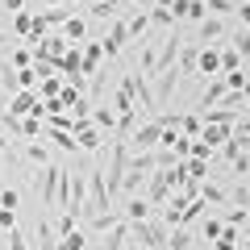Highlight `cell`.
I'll list each match as a JSON object with an SVG mask.
<instances>
[{
    "instance_id": "4",
    "label": "cell",
    "mask_w": 250,
    "mask_h": 250,
    "mask_svg": "<svg viewBox=\"0 0 250 250\" xmlns=\"http://www.w3.org/2000/svg\"><path fill=\"white\" fill-rule=\"evenodd\" d=\"M229 21L225 17H205L196 25V42H205V46H225V38H229Z\"/></svg>"
},
{
    "instance_id": "6",
    "label": "cell",
    "mask_w": 250,
    "mask_h": 250,
    "mask_svg": "<svg viewBox=\"0 0 250 250\" xmlns=\"http://www.w3.org/2000/svg\"><path fill=\"white\" fill-rule=\"evenodd\" d=\"M125 42H129V34H125V13H121V17H113V29L100 38V50H104V59H117V54L125 50Z\"/></svg>"
},
{
    "instance_id": "34",
    "label": "cell",
    "mask_w": 250,
    "mask_h": 250,
    "mask_svg": "<svg viewBox=\"0 0 250 250\" xmlns=\"http://www.w3.org/2000/svg\"><path fill=\"white\" fill-rule=\"evenodd\" d=\"M125 4H134V9H150V0H125Z\"/></svg>"
},
{
    "instance_id": "33",
    "label": "cell",
    "mask_w": 250,
    "mask_h": 250,
    "mask_svg": "<svg viewBox=\"0 0 250 250\" xmlns=\"http://www.w3.org/2000/svg\"><path fill=\"white\" fill-rule=\"evenodd\" d=\"M175 0H150V9H171Z\"/></svg>"
},
{
    "instance_id": "27",
    "label": "cell",
    "mask_w": 250,
    "mask_h": 250,
    "mask_svg": "<svg viewBox=\"0 0 250 250\" xmlns=\"http://www.w3.org/2000/svg\"><path fill=\"white\" fill-rule=\"evenodd\" d=\"M17 205H21V192H17V188H9V184H4V188H0V208H9V213H17Z\"/></svg>"
},
{
    "instance_id": "35",
    "label": "cell",
    "mask_w": 250,
    "mask_h": 250,
    "mask_svg": "<svg viewBox=\"0 0 250 250\" xmlns=\"http://www.w3.org/2000/svg\"><path fill=\"white\" fill-rule=\"evenodd\" d=\"M42 4H50V9H59V4H67V0H42Z\"/></svg>"
},
{
    "instance_id": "3",
    "label": "cell",
    "mask_w": 250,
    "mask_h": 250,
    "mask_svg": "<svg viewBox=\"0 0 250 250\" xmlns=\"http://www.w3.org/2000/svg\"><path fill=\"white\" fill-rule=\"evenodd\" d=\"M159 142H163V125L154 121V117H146L134 134L125 138V146H129V150H138V154H154V150H159Z\"/></svg>"
},
{
    "instance_id": "8",
    "label": "cell",
    "mask_w": 250,
    "mask_h": 250,
    "mask_svg": "<svg viewBox=\"0 0 250 250\" xmlns=\"http://www.w3.org/2000/svg\"><path fill=\"white\" fill-rule=\"evenodd\" d=\"M117 217H121V221H129V225H138V221H150V217H154V205H150L146 196H129V205H125Z\"/></svg>"
},
{
    "instance_id": "29",
    "label": "cell",
    "mask_w": 250,
    "mask_h": 250,
    "mask_svg": "<svg viewBox=\"0 0 250 250\" xmlns=\"http://www.w3.org/2000/svg\"><path fill=\"white\" fill-rule=\"evenodd\" d=\"M233 175H250V159H246V154L233 159Z\"/></svg>"
},
{
    "instance_id": "36",
    "label": "cell",
    "mask_w": 250,
    "mask_h": 250,
    "mask_svg": "<svg viewBox=\"0 0 250 250\" xmlns=\"http://www.w3.org/2000/svg\"><path fill=\"white\" fill-rule=\"evenodd\" d=\"M0 42H4V29H0Z\"/></svg>"
},
{
    "instance_id": "2",
    "label": "cell",
    "mask_w": 250,
    "mask_h": 250,
    "mask_svg": "<svg viewBox=\"0 0 250 250\" xmlns=\"http://www.w3.org/2000/svg\"><path fill=\"white\" fill-rule=\"evenodd\" d=\"M129 250H167V225L154 217L129 225Z\"/></svg>"
},
{
    "instance_id": "30",
    "label": "cell",
    "mask_w": 250,
    "mask_h": 250,
    "mask_svg": "<svg viewBox=\"0 0 250 250\" xmlns=\"http://www.w3.org/2000/svg\"><path fill=\"white\" fill-rule=\"evenodd\" d=\"M0 4H4L9 13H21V9H29V0H0Z\"/></svg>"
},
{
    "instance_id": "31",
    "label": "cell",
    "mask_w": 250,
    "mask_h": 250,
    "mask_svg": "<svg viewBox=\"0 0 250 250\" xmlns=\"http://www.w3.org/2000/svg\"><path fill=\"white\" fill-rule=\"evenodd\" d=\"M233 134H242V138H250V117H246V121H242V117H238V125H233Z\"/></svg>"
},
{
    "instance_id": "7",
    "label": "cell",
    "mask_w": 250,
    "mask_h": 250,
    "mask_svg": "<svg viewBox=\"0 0 250 250\" xmlns=\"http://www.w3.org/2000/svg\"><path fill=\"white\" fill-rule=\"evenodd\" d=\"M213 75H221V46H200L196 54V80H213Z\"/></svg>"
},
{
    "instance_id": "24",
    "label": "cell",
    "mask_w": 250,
    "mask_h": 250,
    "mask_svg": "<svg viewBox=\"0 0 250 250\" xmlns=\"http://www.w3.org/2000/svg\"><path fill=\"white\" fill-rule=\"evenodd\" d=\"M229 71H242V59H238V50L221 46V75H229Z\"/></svg>"
},
{
    "instance_id": "37",
    "label": "cell",
    "mask_w": 250,
    "mask_h": 250,
    "mask_svg": "<svg viewBox=\"0 0 250 250\" xmlns=\"http://www.w3.org/2000/svg\"><path fill=\"white\" fill-rule=\"evenodd\" d=\"M0 188H4V175H0Z\"/></svg>"
},
{
    "instance_id": "21",
    "label": "cell",
    "mask_w": 250,
    "mask_h": 250,
    "mask_svg": "<svg viewBox=\"0 0 250 250\" xmlns=\"http://www.w3.org/2000/svg\"><path fill=\"white\" fill-rule=\"evenodd\" d=\"M29 29H34V9H21V13H13V34L25 42L29 38Z\"/></svg>"
},
{
    "instance_id": "16",
    "label": "cell",
    "mask_w": 250,
    "mask_h": 250,
    "mask_svg": "<svg viewBox=\"0 0 250 250\" xmlns=\"http://www.w3.org/2000/svg\"><path fill=\"white\" fill-rule=\"evenodd\" d=\"M229 134H233L229 125H205V129H200V138H196V142H205L208 150H217V146H221V142H225V138H229Z\"/></svg>"
},
{
    "instance_id": "26",
    "label": "cell",
    "mask_w": 250,
    "mask_h": 250,
    "mask_svg": "<svg viewBox=\"0 0 250 250\" xmlns=\"http://www.w3.org/2000/svg\"><path fill=\"white\" fill-rule=\"evenodd\" d=\"M238 246H242V242H238V229H229V225H225L221 238L213 242V250H238Z\"/></svg>"
},
{
    "instance_id": "1",
    "label": "cell",
    "mask_w": 250,
    "mask_h": 250,
    "mask_svg": "<svg viewBox=\"0 0 250 250\" xmlns=\"http://www.w3.org/2000/svg\"><path fill=\"white\" fill-rule=\"evenodd\" d=\"M62 163H46V167H38L34 175H29V188L38 192V200H42L46 213H54V205H59V179H62Z\"/></svg>"
},
{
    "instance_id": "20",
    "label": "cell",
    "mask_w": 250,
    "mask_h": 250,
    "mask_svg": "<svg viewBox=\"0 0 250 250\" xmlns=\"http://www.w3.org/2000/svg\"><path fill=\"white\" fill-rule=\"evenodd\" d=\"M29 62H34V50L29 46H9V67L13 71H25Z\"/></svg>"
},
{
    "instance_id": "11",
    "label": "cell",
    "mask_w": 250,
    "mask_h": 250,
    "mask_svg": "<svg viewBox=\"0 0 250 250\" xmlns=\"http://www.w3.org/2000/svg\"><path fill=\"white\" fill-rule=\"evenodd\" d=\"M62 42L67 46H80V42H88V17H80V13H75L71 21H67V25H62Z\"/></svg>"
},
{
    "instance_id": "9",
    "label": "cell",
    "mask_w": 250,
    "mask_h": 250,
    "mask_svg": "<svg viewBox=\"0 0 250 250\" xmlns=\"http://www.w3.org/2000/svg\"><path fill=\"white\" fill-rule=\"evenodd\" d=\"M196 54H200L196 42H184V46H179V59H175V71L188 75V80H196Z\"/></svg>"
},
{
    "instance_id": "25",
    "label": "cell",
    "mask_w": 250,
    "mask_h": 250,
    "mask_svg": "<svg viewBox=\"0 0 250 250\" xmlns=\"http://www.w3.org/2000/svg\"><path fill=\"white\" fill-rule=\"evenodd\" d=\"M221 229H225V221H221V217H213V213H208V217H205V225H200V233H205L208 242L221 238Z\"/></svg>"
},
{
    "instance_id": "18",
    "label": "cell",
    "mask_w": 250,
    "mask_h": 250,
    "mask_svg": "<svg viewBox=\"0 0 250 250\" xmlns=\"http://www.w3.org/2000/svg\"><path fill=\"white\" fill-rule=\"evenodd\" d=\"M167 250H192V225H175V229H167Z\"/></svg>"
},
{
    "instance_id": "23",
    "label": "cell",
    "mask_w": 250,
    "mask_h": 250,
    "mask_svg": "<svg viewBox=\"0 0 250 250\" xmlns=\"http://www.w3.org/2000/svg\"><path fill=\"white\" fill-rule=\"evenodd\" d=\"M205 9L208 17H229V13H238V4L233 0H205Z\"/></svg>"
},
{
    "instance_id": "12",
    "label": "cell",
    "mask_w": 250,
    "mask_h": 250,
    "mask_svg": "<svg viewBox=\"0 0 250 250\" xmlns=\"http://www.w3.org/2000/svg\"><path fill=\"white\" fill-rule=\"evenodd\" d=\"M200 200H205L208 208H229V192H225L221 184H213V179L200 184Z\"/></svg>"
},
{
    "instance_id": "28",
    "label": "cell",
    "mask_w": 250,
    "mask_h": 250,
    "mask_svg": "<svg viewBox=\"0 0 250 250\" xmlns=\"http://www.w3.org/2000/svg\"><path fill=\"white\" fill-rule=\"evenodd\" d=\"M4 242H9V250H29V242H25V229H21V225H13V229L4 233Z\"/></svg>"
},
{
    "instance_id": "32",
    "label": "cell",
    "mask_w": 250,
    "mask_h": 250,
    "mask_svg": "<svg viewBox=\"0 0 250 250\" xmlns=\"http://www.w3.org/2000/svg\"><path fill=\"white\" fill-rule=\"evenodd\" d=\"M238 17H242V25L250 29V0H246V4H238Z\"/></svg>"
},
{
    "instance_id": "15",
    "label": "cell",
    "mask_w": 250,
    "mask_h": 250,
    "mask_svg": "<svg viewBox=\"0 0 250 250\" xmlns=\"http://www.w3.org/2000/svg\"><path fill=\"white\" fill-rule=\"evenodd\" d=\"M225 46H229V50H238V59H250V29H246V25L229 29V38H225Z\"/></svg>"
},
{
    "instance_id": "22",
    "label": "cell",
    "mask_w": 250,
    "mask_h": 250,
    "mask_svg": "<svg viewBox=\"0 0 250 250\" xmlns=\"http://www.w3.org/2000/svg\"><path fill=\"white\" fill-rule=\"evenodd\" d=\"M59 250H88V233L75 229V233H67V238H59Z\"/></svg>"
},
{
    "instance_id": "5",
    "label": "cell",
    "mask_w": 250,
    "mask_h": 250,
    "mask_svg": "<svg viewBox=\"0 0 250 250\" xmlns=\"http://www.w3.org/2000/svg\"><path fill=\"white\" fill-rule=\"evenodd\" d=\"M75 146H80V154H100V146H104V134H100L92 121H75Z\"/></svg>"
},
{
    "instance_id": "10",
    "label": "cell",
    "mask_w": 250,
    "mask_h": 250,
    "mask_svg": "<svg viewBox=\"0 0 250 250\" xmlns=\"http://www.w3.org/2000/svg\"><path fill=\"white\" fill-rule=\"evenodd\" d=\"M121 4H125V0H92L83 17H92V21H108V17H121V13H125Z\"/></svg>"
},
{
    "instance_id": "14",
    "label": "cell",
    "mask_w": 250,
    "mask_h": 250,
    "mask_svg": "<svg viewBox=\"0 0 250 250\" xmlns=\"http://www.w3.org/2000/svg\"><path fill=\"white\" fill-rule=\"evenodd\" d=\"M42 138H50L59 150H67V154H80V146H75V134H67V129H54V125H46L42 121Z\"/></svg>"
},
{
    "instance_id": "17",
    "label": "cell",
    "mask_w": 250,
    "mask_h": 250,
    "mask_svg": "<svg viewBox=\"0 0 250 250\" xmlns=\"http://www.w3.org/2000/svg\"><path fill=\"white\" fill-rule=\"evenodd\" d=\"M88 121L96 125L100 134H113V129H117V113H113V108H100V104H92V117H88Z\"/></svg>"
},
{
    "instance_id": "19",
    "label": "cell",
    "mask_w": 250,
    "mask_h": 250,
    "mask_svg": "<svg viewBox=\"0 0 250 250\" xmlns=\"http://www.w3.org/2000/svg\"><path fill=\"white\" fill-rule=\"evenodd\" d=\"M200 129H205L200 113H184V117H175V134H188V138H196Z\"/></svg>"
},
{
    "instance_id": "13",
    "label": "cell",
    "mask_w": 250,
    "mask_h": 250,
    "mask_svg": "<svg viewBox=\"0 0 250 250\" xmlns=\"http://www.w3.org/2000/svg\"><path fill=\"white\" fill-rule=\"evenodd\" d=\"M34 238H38V250H59V233H54V221L50 217H38V229H34Z\"/></svg>"
}]
</instances>
